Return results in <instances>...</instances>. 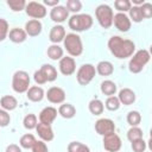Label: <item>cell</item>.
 I'll return each instance as SVG.
<instances>
[{
	"label": "cell",
	"mask_w": 152,
	"mask_h": 152,
	"mask_svg": "<svg viewBox=\"0 0 152 152\" xmlns=\"http://www.w3.org/2000/svg\"><path fill=\"white\" fill-rule=\"evenodd\" d=\"M108 49L110 53L118 59L131 57L135 51V44L131 39H124L120 36H113L108 40Z\"/></svg>",
	"instance_id": "cell-1"
},
{
	"label": "cell",
	"mask_w": 152,
	"mask_h": 152,
	"mask_svg": "<svg viewBox=\"0 0 152 152\" xmlns=\"http://www.w3.org/2000/svg\"><path fill=\"white\" fill-rule=\"evenodd\" d=\"M150 59H151V55L147 50H145V49L138 50L137 52H134L131 56V59L128 62L129 71L132 74H139L140 71H142L145 65L150 62Z\"/></svg>",
	"instance_id": "cell-2"
},
{
	"label": "cell",
	"mask_w": 152,
	"mask_h": 152,
	"mask_svg": "<svg viewBox=\"0 0 152 152\" xmlns=\"http://www.w3.org/2000/svg\"><path fill=\"white\" fill-rule=\"evenodd\" d=\"M63 44L70 57H78L83 52V43L77 33H66L63 39Z\"/></svg>",
	"instance_id": "cell-3"
},
{
	"label": "cell",
	"mask_w": 152,
	"mask_h": 152,
	"mask_svg": "<svg viewBox=\"0 0 152 152\" xmlns=\"http://www.w3.org/2000/svg\"><path fill=\"white\" fill-rule=\"evenodd\" d=\"M69 27L75 32H82L87 31L93 26V18L89 14H72L68 20Z\"/></svg>",
	"instance_id": "cell-4"
},
{
	"label": "cell",
	"mask_w": 152,
	"mask_h": 152,
	"mask_svg": "<svg viewBox=\"0 0 152 152\" xmlns=\"http://www.w3.org/2000/svg\"><path fill=\"white\" fill-rule=\"evenodd\" d=\"M95 17L102 28H109L113 25V10L106 4H101L95 8Z\"/></svg>",
	"instance_id": "cell-5"
},
{
	"label": "cell",
	"mask_w": 152,
	"mask_h": 152,
	"mask_svg": "<svg viewBox=\"0 0 152 152\" xmlns=\"http://www.w3.org/2000/svg\"><path fill=\"white\" fill-rule=\"evenodd\" d=\"M12 88L15 93L23 94L26 93L30 88V76L24 70H18L13 74L12 77Z\"/></svg>",
	"instance_id": "cell-6"
},
{
	"label": "cell",
	"mask_w": 152,
	"mask_h": 152,
	"mask_svg": "<svg viewBox=\"0 0 152 152\" xmlns=\"http://www.w3.org/2000/svg\"><path fill=\"white\" fill-rule=\"evenodd\" d=\"M95 74H96L95 66L90 63H86L78 68L76 72V80L80 86H88L95 77Z\"/></svg>",
	"instance_id": "cell-7"
},
{
	"label": "cell",
	"mask_w": 152,
	"mask_h": 152,
	"mask_svg": "<svg viewBox=\"0 0 152 152\" xmlns=\"http://www.w3.org/2000/svg\"><path fill=\"white\" fill-rule=\"evenodd\" d=\"M25 12L26 14L32 18V19H36V20H39L42 18H44L48 13L46 11V7L38 2V1H30V2H26V7H25Z\"/></svg>",
	"instance_id": "cell-8"
},
{
	"label": "cell",
	"mask_w": 152,
	"mask_h": 152,
	"mask_svg": "<svg viewBox=\"0 0 152 152\" xmlns=\"http://www.w3.org/2000/svg\"><path fill=\"white\" fill-rule=\"evenodd\" d=\"M102 142L107 152H119L122 146L121 138L116 133H110V134L104 135L102 139Z\"/></svg>",
	"instance_id": "cell-9"
},
{
	"label": "cell",
	"mask_w": 152,
	"mask_h": 152,
	"mask_svg": "<svg viewBox=\"0 0 152 152\" xmlns=\"http://www.w3.org/2000/svg\"><path fill=\"white\" fill-rule=\"evenodd\" d=\"M95 131L97 134H100L102 137L110 134V133H115V124L113 120L107 119V118L99 119L95 122Z\"/></svg>",
	"instance_id": "cell-10"
},
{
	"label": "cell",
	"mask_w": 152,
	"mask_h": 152,
	"mask_svg": "<svg viewBox=\"0 0 152 152\" xmlns=\"http://www.w3.org/2000/svg\"><path fill=\"white\" fill-rule=\"evenodd\" d=\"M58 68H59L61 74H63L64 76L72 75L76 71V62H75V58L74 57H70V56H65V57L63 56L59 59Z\"/></svg>",
	"instance_id": "cell-11"
},
{
	"label": "cell",
	"mask_w": 152,
	"mask_h": 152,
	"mask_svg": "<svg viewBox=\"0 0 152 152\" xmlns=\"http://www.w3.org/2000/svg\"><path fill=\"white\" fill-rule=\"evenodd\" d=\"M46 99L49 102L51 103H56V104H62L65 101V91L59 88V87H51L48 89L46 94H45Z\"/></svg>",
	"instance_id": "cell-12"
},
{
	"label": "cell",
	"mask_w": 152,
	"mask_h": 152,
	"mask_svg": "<svg viewBox=\"0 0 152 152\" xmlns=\"http://www.w3.org/2000/svg\"><path fill=\"white\" fill-rule=\"evenodd\" d=\"M113 24L120 32H128L132 26V21L129 20L128 15L126 13H119V12L114 14Z\"/></svg>",
	"instance_id": "cell-13"
},
{
	"label": "cell",
	"mask_w": 152,
	"mask_h": 152,
	"mask_svg": "<svg viewBox=\"0 0 152 152\" xmlns=\"http://www.w3.org/2000/svg\"><path fill=\"white\" fill-rule=\"evenodd\" d=\"M34 129H36L38 137L40 138V140H43L45 142H49V141L53 140V138H55V133H53V129H52L51 125L38 122Z\"/></svg>",
	"instance_id": "cell-14"
},
{
	"label": "cell",
	"mask_w": 152,
	"mask_h": 152,
	"mask_svg": "<svg viewBox=\"0 0 152 152\" xmlns=\"http://www.w3.org/2000/svg\"><path fill=\"white\" fill-rule=\"evenodd\" d=\"M50 18H51L52 21H55V23H57V25H59L61 23L65 21L69 18V12H68L65 6L58 5V6H55V7L51 8Z\"/></svg>",
	"instance_id": "cell-15"
},
{
	"label": "cell",
	"mask_w": 152,
	"mask_h": 152,
	"mask_svg": "<svg viewBox=\"0 0 152 152\" xmlns=\"http://www.w3.org/2000/svg\"><path fill=\"white\" fill-rule=\"evenodd\" d=\"M57 109L55 107H51V106H48L45 108H43L39 113V122H43V124H48V125H51L55 119L57 118Z\"/></svg>",
	"instance_id": "cell-16"
},
{
	"label": "cell",
	"mask_w": 152,
	"mask_h": 152,
	"mask_svg": "<svg viewBox=\"0 0 152 152\" xmlns=\"http://www.w3.org/2000/svg\"><path fill=\"white\" fill-rule=\"evenodd\" d=\"M65 34H66V32H65L64 26H62V25H55L50 30L49 39H50V42L52 44H58V43L63 42Z\"/></svg>",
	"instance_id": "cell-17"
},
{
	"label": "cell",
	"mask_w": 152,
	"mask_h": 152,
	"mask_svg": "<svg viewBox=\"0 0 152 152\" xmlns=\"http://www.w3.org/2000/svg\"><path fill=\"white\" fill-rule=\"evenodd\" d=\"M118 99L121 104L131 106L135 102V93L131 88H122L118 94Z\"/></svg>",
	"instance_id": "cell-18"
},
{
	"label": "cell",
	"mask_w": 152,
	"mask_h": 152,
	"mask_svg": "<svg viewBox=\"0 0 152 152\" xmlns=\"http://www.w3.org/2000/svg\"><path fill=\"white\" fill-rule=\"evenodd\" d=\"M42 30H43V25L39 20L30 19L25 24V32L30 37H37L38 34H40Z\"/></svg>",
	"instance_id": "cell-19"
},
{
	"label": "cell",
	"mask_w": 152,
	"mask_h": 152,
	"mask_svg": "<svg viewBox=\"0 0 152 152\" xmlns=\"http://www.w3.org/2000/svg\"><path fill=\"white\" fill-rule=\"evenodd\" d=\"M45 96V93L42 87L39 86H32L26 91V97L32 102H40Z\"/></svg>",
	"instance_id": "cell-20"
},
{
	"label": "cell",
	"mask_w": 152,
	"mask_h": 152,
	"mask_svg": "<svg viewBox=\"0 0 152 152\" xmlns=\"http://www.w3.org/2000/svg\"><path fill=\"white\" fill-rule=\"evenodd\" d=\"M8 38H10L11 42H13L15 44H19V43H23V42L26 40L27 34H26L25 30L19 28V27H13L8 32Z\"/></svg>",
	"instance_id": "cell-21"
},
{
	"label": "cell",
	"mask_w": 152,
	"mask_h": 152,
	"mask_svg": "<svg viewBox=\"0 0 152 152\" xmlns=\"http://www.w3.org/2000/svg\"><path fill=\"white\" fill-rule=\"evenodd\" d=\"M17 106H18V101L12 95H5L0 99V107L6 112L14 110L17 108Z\"/></svg>",
	"instance_id": "cell-22"
},
{
	"label": "cell",
	"mask_w": 152,
	"mask_h": 152,
	"mask_svg": "<svg viewBox=\"0 0 152 152\" xmlns=\"http://www.w3.org/2000/svg\"><path fill=\"white\" fill-rule=\"evenodd\" d=\"M95 70L101 76H110L114 72V66L109 61H101L95 66Z\"/></svg>",
	"instance_id": "cell-23"
},
{
	"label": "cell",
	"mask_w": 152,
	"mask_h": 152,
	"mask_svg": "<svg viewBox=\"0 0 152 152\" xmlns=\"http://www.w3.org/2000/svg\"><path fill=\"white\" fill-rule=\"evenodd\" d=\"M58 114L64 119H71L76 115V108L71 103H62L58 107Z\"/></svg>",
	"instance_id": "cell-24"
},
{
	"label": "cell",
	"mask_w": 152,
	"mask_h": 152,
	"mask_svg": "<svg viewBox=\"0 0 152 152\" xmlns=\"http://www.w3.org/2000/svg\"><path fill=\"white\" fill-rule=\"evenodd\" d=\"M46 53H48V57L52 61H59L62 57H63V49L58 45V44H52L46 50Z\"/></svg>",
	"instance_id": "cell-25"
},
{
	"label": "cell",
	"mask_w": 152,
	"mask_h": 152,
	"mask_svg": "<svg viewBox=\"0 0 152 152\" xmlns=\"http://www.w3.org/2000/svg\"><path fill=\"white\" fill-rule=\"evenodd\" d=\"M101 93L106 96H113L116 93V84L110 80H104L100 86Z\"/></svg>",
	"instance_id": "cell-26"
},
{
	"label": "cell",
	"mask_w": 152,
	"mask_h": 152,
	"mask_svg": "<svg viewBox=\"0 0 152 152\" xmlns=\"http://www.w3.org/2000/svg\"><path fill=\"white\" fill-rule=\"evenodd\" d=\"M40 70L44 74V76L46 77L48 82H53L57 78V70H56V68L53 65H51V64H43L40 66Z\"/></svg>",
	"instance_id": "cell-27"
},
{
	"label": "cell",
	"mask_w": 152,
	"mask_h": 152,
	"mask_svg": "<svg viewBox=\"0 0 152 152\" xmlns=\"http://www.w3.org/2000/svg\"><path fill=\"white\" fill-rule=\"evenodd\" d=\"M88 109L89 112L93 114V115H101L103 113V109H104V106H103V102L99 99H93L89 104H88Z\"/></svg>",
	"instance_id": "cell-28"
},
{
	"label": "cell",
	"mask_w": 152,
	"mask_h": 152,
	"mask_svg": "<svg viewBox=\"0 0 152 152\" xmlns=\"http://www.w3.org/2000/svg\"><path fill=\"white\" fill-rule=\"evenodd\" d=\"M36 141H37V140H36V138H34L33 134L26 133V134L21 135V138H20V140H19V145H20L21 148L28 150V148H32V146L34 145Z\"/></svg>",
	"instance_id": "cell-29"
},
{
	"label": "cell",
	"mask_w": 152,
	"mask_h": 152,
	"mask_svg": "<svg viewBox=\"0 0 152 152\" xmlns=\"http://www.w3.org/2000/svg\"><path fill=\"white\" fill-rule=\"evenodd\" d=\"M144 134H142V129L138 126H134V127H131L128 131H127V139L133 142L135 140H139V139H142Z\"/></svg>",
	"instance_id": "cell-30"
},
{
	"label": "cell",
	"mask_w": 152,
	"mask_h": 152,
	"mask_svg": "<svg viewBox=\"0 0 152 152\" xmlns=\"http://www.w3.org/2000/svg\"><path fill=\"white\" fill-rule=\"evenodd\" d=\"M103 106H104L108 110H110V112H115V110H118V109L120 108L121 103H120L118 96L113 95V96H108V97H107V100H106V102H104Z\"/></svg>",
	"instance_id": "cell-31"
},
{
	"label": "cell",
	"mask_w": 152,
	"mask_h": 152,
	"mask_svg": "<svg viewBox=\"0 0 152 152\" xmlns=\"http://www.w3.org/2000/svg\"><path fill=\"white\" fill-rule=\"evenodd\" d=\"M126 120L131 127L139 126V124L141 122V114L138 110H131V112H128Z\"/></svg>",
	"instance_id": "cell-32"
},
{
	"label": "cell",
	"mask_w": 152,
	"mask_h": 152,
	"mask_svg": "<svg viewBox=\"0 0 152 152\" xmlns=\"http://www.w3.org/2000/svg\"><path fill=\"white\" fill-rule=\"evenodd\" d=\"M68 152H90V148L80 141H71L68 145Z\"/></svg>",
	"instance_id": "cell-33"
},
{
	"label": "cell",
	"mask_w": 152,
	"mask_h": 152,
	"mask_svg": "<svg viewBox=\"0 0 152 152\" xmlns=\"http://www.w3.org/2000/svg\"><path fill=\"white\" fill-rule=\"evenodd\" d=\"M37 124H38V119H37V116H36L34 114H32V113L25 115V118H24V120H23L24 127H25L26 129H30V131H31V129H34L36 126H37Z\"/></svg>",
	"instance_id": "cell-34"
},
{
	"label": "cell",
	"mask_w": 152,
	"mask_h": 152,
	"mask_svg": "<svg viewBox=\"0 0 152 152\" xmlns=\"http://www.w3.org/2000/svg\"><path fill=\"white\" fill-rule=\"evenodd\" d=\"M128 13H129L128 18H129V20L133 21V23H141V21L144 20L139 6H131Z\"/></svg>",
	"instance_id": "cell-35"
},
{
	"label": "cell",
	"mask_w": 152,
	"mask_h": 152,
	"mask_svg": "<svg viewBox=\"0 0 152 152\" xmlns=\"http://www.w3.org/2000/svg\"><path fill=\"white\" fill-rule=\"evenodd\" d=\"M7 6L13 12H20V11L25 10L26 1L25 0H7Z\"/></svg>",
	"instance_id": "cell-36"
},
{
	"label": "cell",
	"mask_w": 152,
	"mask_h": 152,
	"mask_svg": "<svg viewBox=\"0 0 152 152\" xmlns=\"http://www.w3.org/2000/svg\"><path fill=\"white\" fill-rule=\"evenodd\" d=\"M132 4L129 0H115L114 1V7L118 10L119 13H126L129 11Z\"/></svg>",
	"instance_id": "cell-37"
},
{
	"label": "cell",
	"mask_w": 152,
	"mask_h": 152,
	"mask_svg": "<svg viewBox=\"0 0 152 152\" xmlns=\"http://www.w3.org/2000/svg\"><path fill=\"white\" fill-rule=\"evenodd\" d=\"M65 7L68 12H72L74 14H77L82 10V2L80 0H66Z\"/></svg>",
	"instance_id": "cell-38"
},
{
	"label": "cell",
	"mask_w": 152,
	"mask_h": 152,
	"mask_svg": "<svg viewBox=\"0 0 152 152\" xmlns=\"http://www.w3.org/2000/svg\"><path fill=\"white\" fill-rule=\"evenodd\" d=\"M8 32H10V26L7 20L0 18V42H4L8 37Z\"/></svg>",
	"instance_id": "cell-39"
},
{
	"label": "cell",
	"mask_w": 152,
	"mask_h": 152,
	"mask_svg": "<svg viewBox=\"0 0 152 152\" xmlns=\"http://www.w3.org/2000/svg\"><path fill=\"white\" fill-rule=\"evenodd\" d=\"M140 11H141V15L142 19H150L152 17V4L150 2H144L141 6H139Z\"/></svg>",
	"instance_id": "cell-40"
},
{
	"label": "cell",
	"mask_w": 152,
	"mask_h": 152,
	"mask_svg": "<svg viewBox=\"0 0 152 152\" xmlns=\"http://www.w3.org/2000/svg\"><path fill=\"white\" fill-rule=\"evenodd\" d=\"M131 147L133 150V152H145L146 150V141L142 139H139V140H135L133 142H131Z\"/></svg>",
	"instance_id": "cell-41"
},
{
	"label": "cell",
	"mask_w": 152,
	"mask_h": 152,
	"mask_svg": "<svg viewBox=\"0 0 152 152\" xmlns=\"http://www.w3.org/2000/svg\"><path fill=\"white\" fill-rule=\"evenodd\" d=\"M32 152H49V148H48V145L45 141L43 140H37L34 142V145L32 146Z\"/></svg>",
	"instance_id": "cell-42"
},
{
	"label": "cell",
	"mask_w": 152,
	"mask_h": 152,
	"mask_svg": "<svg viewBox=\"0 0 152 152\" xmlns=\"http://www.w3.org/2000/svg\"><path fill=\"white\" fill-rule=\"evenodd\" d=\"M10 122H11V116H10L8 112L0 109V127H6V126H8Z\"/></svg>",
	"instance_id": "cell-43"
},
{
	"label": "cell",
	"mask_w": 152,
	"mask_h": 152,
	"mask_svg": "<svg viewBox=\"0 0 152 152\" xmlns=\"http://www.w3.org/2000/svg\"><path fill=\"white\" fill-rule=\"evenodd\" d=\"M33 80H34V82L37 83V84H45L48 81H46V77L44 76V74L42 72V70L39 69V70H36L34 71V74H33Z\"/></svg>",
	"instance_id": "cell-44"
},
{
	"label": "cell",
	"mask_w": 152,
	"mask_h": 152,
	"mask_svg": "<svg viewBox=\"0 0 152 152\" xmlns=\"http://www.w3.org/2000/svg\"><path fill=\"white\" fill-rule=\"evenodd\" d=\"M5 152H21V147L19 145H17V144H10L6 147Z\"/></svg>",
	"instance_id": "cell-45"
},
{
	"label": "cell",
	"mask_w": 152,
	"mask_h": 152,
	"mask_svg": "<svg viewBox=\"0 0 152 152\" xmlns=\"http://www.w3.org/2000/svg\"><path fill=\"white\" fill-rule=\"evenodd\" d=\"M44 6H50V7H55L59 5V0H44Z\"/></svg>",
	"instance_id": "cell-46"
}]
</instances>
